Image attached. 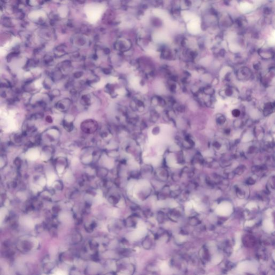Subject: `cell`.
Returning <instances> with one entry per match:
<instances>
[{
  "mask_svg": "<svg viewBox=\"0 0 275 275\" xmlns=\"http://www.w3.org/2000/svg\"><path fill=\"white\" fill-rule=\"evenodd\" d=\"M102 12V9L99 7H94L88 9V16L91 18V21H96L99 17Z\"/></svg>",
  "mask_w": 275,
  "mask_h": 275,
  "instance_id": "9c48e42d",
  "label": "cell"
},
{
  "mask_svg": "<svg viewBox=\"0 0 275 275\" xmlns=\"http://www.w3.org/2000/svg\"><path fill=\"white\" fill-rule=\"evenodd\" d=\"M39 147L32 146L27 149L25 152V158L31 161H35L40 158V149Z\"/></svg>",
  "mask_w": 275,
  "mask_h": 275,
  "instance_id": "52a82bcc",
  "label": "cell"
},
{
  "mask_svg": "<svg viewBox=\"0 0 275 275\" xmlns=\"http://www.w3.org/2000/svg\"><path fill=\"white\" fill-rule=\"evenodd\" d=\"M232 113H233V114L235 117H238V116H239V115H240V111H239V110H234Z\"/></svg>",
  "mask_w": 275,
  "mask_h": 275,
  "instance_id": "4fadbf2b",
  "label": "cell"
},
{
  "mask_svg": "<svg viewBox=\"0 0 275 275\" xmlns=\"http://www.w3.org/2000/svg\"><path fill=\"white\" fill-rule=\"evenodd\" d=\"M55 119L54 117H53L52 114H46L43 120V123L47 125H49V126L52 125L54 124L55 122Z\"/></svg>",
  "mask_w": 275,
  "mask_h": 275,
  "instance_id": "30bf717a",
  "label": "cell"
},
{
  "mask_svg": "<svg viewBox=\"0 0 275 275\" xmlns=\"http://www.w3.org/2000/svg\"><path fill=\"white\" fill-rule=\"evenodd\" d=\"M148 106V99L142 92L131 94L128 107L131 111L141 116L147 111Z\"/></svg>",
  "mask_w": 275,
  "mask_h": 275,
  "instance_id": "7a4b0ae2",
  "label": "cell"
},
{
  "mask_svg": "<svg viewBox=\"0 0 275 275\" xmlns=\"http://www.w3.org/2000/svg\"><path fill=\"white\" fill-rule=\"evenodd\" d=\"M159 132H160V129L158 128V126L153 127L152 130V133L153 135H158Z\"/></svg>",
  "mask_w": 275,
  "mask_h": 275,
  "instance_id": "7c38bea8",
  "label": "cell"
},
{
  "mask_svg": "<svg viewBox=\"0 0 275 275\" xmlns=\"http://www.w3.org/2000/svg\"><path fill=\"white\" fill-rule=\"evenodd\" d=\"M75 117L73 114L68 112L65 114L60 120V125L62 129L68 133H73L76 129L75 126Z\"/></svg>",
  "mask_w": 275,
  "mask_h": 275,
  "instance_id": "8992f818",
  "label": "cell"
},
{
  "mask_svg": "<svg viewBox=\"0 0 275 275\" xmlns=\"http://www.w3.org/2000/svg\"><path fill=\"white\" fill-rule=\"evenodd\" d=\"M62 71L65 75L68 76L74 70V68L73 64L69 61H64L60 62L56 66Z\"/></svg>",
  "mask_w": 275,
  "mask_h": 275,
  "instance_id": "ba28073f",
  "label": "cell"
},
{
  "mask_svg": "<svg viewBox=\"0 0 275 275\" xmlns=\"http://www.w3.org/2000/svg\"><path fill=\"white\" fill-rule=\"evenodd\" d=\"M73 101L70 97H60L55 102L52 109L59 114H65L69 111L73 104Z\"/></svg>",
  "mask_w": 275,
  "mask_h": 275,
  "instance_id": "277c9868",
  "label": "cell"
},
{
  "mask_svg": "<svg viewBox=\"0 0 275 275\" xmlns=\"http://www.w3.org/2000/svg\"><path fill=\"white\" fill-rule=\"evenodd\" d=\"M62 132L60 127L55 125L49 126L40 133L42 146H55L61 142Z\"/></svg>",
  "mask_w": 275,
  "mask_h": 275,
  "instance_id": "6da1fadb",
  "label": "cell"
},
{
  "mask_svg": "<svg viewBox=\"0 0 275 275\" xmlns=\"http://www.w3.org/2000/svg\"><path fill=\"white\" fill-rule=\"evenodd\" d=\"M100 124L97 120L93 118H88L83 120L80 124L81 132L86 135H92L96 134L99 131Z\"/></svg>",
  "mask_w": 275,
  "mask_h": 275,
  "instance_id": "3957f363",
  "label": "cell"
},
{
  "mask_svg": "<svg viewBox=\"0 0 275 275\" xmlns=\"http://www.w3.org/2000/svg\"><path fill=\"white\" fill-rule=\"evenodd\" d=\"M96 101V96L94 93L91 92L84 91V93L82 92L81 93L78 102L83 109L88 110L93 106Z\"/></svg>",
  "mask_w": 275,
  "mask_h": 275,
  "instance_id": "5b68a950",
  "label": "cell"
},
{
  "mask_svg": "<svg viewBox=\"0 0 275 275\" xmlns=\"http://www.w3.org/2000/svg\"><path fill=\"white\" fill-rule=\"evenodd\" d=\"M6 214V210L5 209H0V224L2 223L4 218H5Z\"/></svg>",
  "mask_w": 275,
  "mask_h": 275,
  "instance_id": "8fae6325",
  "label": "cell"
}]
</instances>
